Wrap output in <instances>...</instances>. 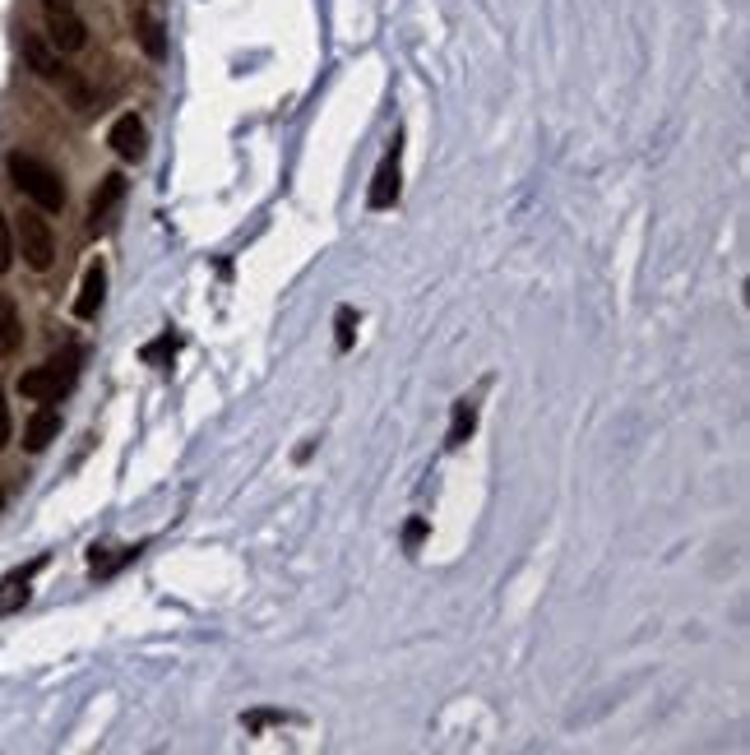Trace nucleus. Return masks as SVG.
<instances>
[{
    "mask_svg": "<svg viewBox=\"0 0 750 755\" xmlns=\"http://www.w3.org/2000/svg\"><path fill=\"white\" fill-rule=\"evenodd\" d=\"M135 38H140V47H144L148 61H167V29H163V14L153 10V6L140 10V19H135Z\"/></svg>",
    "mask_w": 750,
    "mask_h": 755,
    "instance_id": "obj_10",
    "label": "nucleus"
},
{
    "mask_svg": "<svg viewBox=\"0 0 750 755\" xmlns=\"http://www.w3.org/2000/svg\"><path fill=\"white\" fill-rule=\"evenodd\" d=\"M422 538H427V519H412V524L403 529V542H408V547H418Z\"/></svg>",
    "mask_w": 750,
    "mask_h": 755,
    "instance_id": "obj_19",
    "label": "nucleus"
},
{
    "mask_svg": "<svg viewBox=\"0 0 750 755\" xmlns=\"http://www.w3.org/2000/svg\"><path fill=\"white\" fill-rule=\"evenodd\" d=\"M23 344V320H19V306L10 297H0V357L19 353Z\"/></svg>",
    "mask_w": 750,
    "mask_h": 755,
    "instance_id": "obj_13",
    "label": "nucleus"
},
{
    "mask_svg": "<svg viewBox=\"0 0 750 755\" xmlns=\"http://www.w3.org/2000/svg\"><path fill=\"white\" fill-rule=\"evenodd\" d=\"M352 325H357V310H352V306H339V338H333V348H339V353L352 348Z\"/></svg>",
    "mask_w": 750,
    "mask_h": 755,
    "instance_id": "obj_16",
    "label": "nucleus"
},
{
    "mask_svg": "<svg viewBox=\"0 0 750 755\" xmlns=\"http://www.w3.org/2000/svg\"><path fill=\"white\" fill-rule=\"evenodd\" d=\"M107 144L116 149V159H125V163H140L144 153H148V130H144V121H140L135 112H125V116H116V121H112V130H107Z\"/></svg>",
    "mask_w": 750,
    "mask_h": 755,
    "instance_id": "obj_6",
    "label": "nucleus"
},
{
    "mask_svg": "<svg viewBox=\"0 0 750 755\" xmlns=\"http://www.w3.org/2000/svg\"><path fill=\"white\" fill-rule=\"evenodd\" d=\"M80 361H84L80 348H61L56 357H47L42 367L19 376V395L38 399V404H56L61 395H70V389H74V380H80Z\"/></svg>",
    "mask_w": 750,
    "mask_h": 755,
    "instance_id": "obj_2",
    "label": "nucleus"
},
{
    "mask_svg": "<svg viewBox=\"0 0 750 755\" xmlns=\"http://www.w3.org/2000/svg\"><path fill=\"white\" fill-rule=\"evenodd\" d=\"M167 353H176V338H172V334H163L158 344H148L140 357H144V361H158V357H167Z\"/></svg>",
    "mask_w": 750,
    "mask_h": 755,
    "instance_id": "obj_18",
    "label": "nucleus"
},
{
    "mask_svg": "<svg viewBox=\"0 0 750 755\" xmlns=\"http://www.w3.org/2000/svg\"><path fill=\"white\" fill-rule=\"evenodd\" d=\"M10 431H14V422H10V399H6V385H0V450L10 446Z\"/></svg>",
    "mask_w": 750,
    "mask_h": 755,
    "instance_id": "obj_17",
    "label": "nucleus"
},
{
    "mask_svg": "<svg viewBox=\"0 0 750 755\" xmlns=\"http://www.w3.org/2000/svg\"><path fill=\"white\" fill-rule=\"evenodd\" d=\"M0 510H6V491H0Z\"/></svg>",
    "mask_w": 750,
    "mask_h": 755,
    "instance_id": "obj_21",
    "label": "nucleus"
},
{
    "mask_svg": "<svg viewBox=\"0 0 750 755\" xmlns=\"http://www.w3.org/2000/svg\"><path fill=\"white\" fill-rule=\"evenodd\" d=\"M47 42L56 51H84L89 47V23L80 19V10H65V14H47Z\"/></svg>",
    "mask_w": 750,
    "mask_h": 755,
    "instance_id": "obj_7",
    "label": "nucleus"
},
{
    "mask_svg": "<svg viewBox=\"0 0 750 755\" xmlns=\"http://www.w3.org/2000/svg\"><path fill=\"white\" fill-rule=\"evenodd\" d=\"M121 200H125V176H121V172L102 176V186H97V195H93V204H89V227H93V232L107 227Z\"/></svg>",
    "mask_w": 750,
    "mask_h": 755,
    "instance_id": "obj_8",
    "label": "nucleus"
},
{
    "mask_svg": "<svg viewBox=\"0 0 750 755\" xmlns=\"http://www.w3.org/2000/svg\"><path fill=\"white\" fill-rule=\"evenodd\" d=\"M14 251L33 274H47L56 265V237H51V223L42 218V210H23L14 218Z\"/></svg>",
    "mask_w": 750,
    "mask_h": 755,
    "instance_id": "obj_3",
    "label": "nucleus"
},
{
    "mask_svg": "<svg viewBox=\"0 0 750 755\" xmlns=\"http://www.w3.org/2000/svg\"><path fill=\"white\" fill-rule=\"evenodd\" d=\"M10 265H14V227H10V214L0 210V278L10 274Z\"/></svg>",
    "mask_w": 750,
    "mask_h": 755,
    "instance_id": "obj_15",
    "label": "nucleus"
},
{
    "mask_svg": "<svg viewBox=\"0 0 750 755\" xmlns=\"http://www.w3.org/2000/svg\"><path fill=\"white\" fill-rule=\"evenodd\" d=\"M399 191H403V176H399V135H394V149L384 153V163H380L376 176H371L367 204H371V210H394V204H399Z\"/></svg>",
    "mask_w": 750,
    "mask_h": 755,
    "instance_id": "obj_5",
    "label": "nucleus"
},
{
    "mask_svg": "<svg viewBox=\"0 0 750 755\" xmlns=\"http://www.w3.org/2000/svg\"><path fill=\"white\" fill-rule=\"evenodd\" d=\"M102 293H107V265H102V259H93V265L84 269L80 297H74V316H80V320H93L97 306H102Z\"/></svg>",
    "mask_w": 750,
    "mask_h": 755,
    "instance_id": "obj_9",
    "label": "nucleus"
},
{
    "mask_svg": "<svg viewBox=\"0 0 750 755\" xmlns=\"http://www.w3.org/2000/svg\"><path fill=\"white\" fill-rule=\"evenodd\" d=\"M38 565H42V561H33L29 570H14V575L0 584V616H6V612H19L23 603H29V593H33V589H29V575H33Z\"/></svg>",
    "mask_w": 750,
    "mask_h": 755,
    "instance_id": "obj_12",
    "label": "nucleus"
},
{
    "mask_svg": "<svg viewBox=\"0 0 750 755\" xmlns=\"http://www.w3.org/2000/svg\"><path fill=\"white\" fill-rule=\"evenodd\" d=\"M6 172H10L14 186L33 200V210H42V214L65 210V181L56 176V167H47L42 159H33V153H10Z\"/></svg>",
    "mask_w": 750,
    "mask_h": 755,
    "instance_id": "obj_1",
    "label": "nucleus"
},
{
    "mask_svg": "<svg viewBox=\"0 0 750 755\" xmlns=\"http://www.w3.org/2000/svg\"><path fill=\"white\" fill-rule=\"evenodd\" d=\"M42 10L47 14H65V10H74V0H42Z\"/></svg>",
    "mask_w": 750,
    "mask_h": 755,
    "instance_id": "obj_20",
    "label": "nucleus"
},
{
    "mask_svg": "<svg viewBox=\"0 0 750 755\" xmlns=\"http://www.w3.org/2000/svg\"><path fill=\"white\" fill-rule=\"evenodd\" d=\"M473 427H477V412H473V404H469V399H459V404H454V412H450V431H445V446H450V450H459L463 440L473 436Z\"/></svg>",
    "mask_w": 750,
    "mask_h": 755,
    "instance_id": "obj_14",
    "label": "nucleus"
},
{
    "mask_svg": "<svg viewBox=\"0 0 750 755\" xmlns=\"http://www.w3.org/2000/svg\"><path fill=\"white\" fill-rule=\"evenodd\" d=\"M56 436H61V412H56V408H38V412H33V422H29V431H23V450L42 455Z\"/></svg>",
    "mask_w": 750,
    "mask_h": 755,
    "instance_id": "obj_11",
    "label": "nucleus"
},
{
    "mask_svg": "<svg viewBox=\"0 0 750 755\" xmlns=\"http://www.w3.org/2000/svg\"><path fill=\"white\" fill-rule=\"evenodd\" d=\"M23 65H29L38 80H47V84H70V70L61 65V51L51 47V42H42L38 33H23Z\"/></svg>",
    "mask_w": 750,
    "mask_h": 755,
    "instance_id": "obj_4",
    "label": "nucleus"
}]
</instances>
